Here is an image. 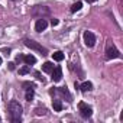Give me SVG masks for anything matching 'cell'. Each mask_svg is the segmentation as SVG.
<instances>
[{"mask_svg":"<svg viewBox=\"0 0 123 123\" xmlns=\"http://www.w3.org/2000/svg\"><path fill=\"white\" fill-rule=\"evenodd\" d=\"M52 70H54V64H52V62H49V61L42 65V71H43V73H51Z\"/></svg>","mask_w":123,"mask_h":123,"instance_id":"obj_12","label":"cell"},{"mask_svg":"<svg viewBox=\"0 0 123 123\" xmlns=\"http://www.w3.org/2000/svg\"><path fill=\"white\" fill-rule=\"evenodd\" d=\"M12 2H16V0H12Z\"/></svg>","mask_w":123,"mask_h":123,"instance_id":"obj_25","label":"cell"},{"mask_svg":"<svg viewBox=\"0 0 123 123\" xmlns=\"http://www.w3.org/2000/svg\"><path fill=\"white\" fill-rule=\"evenodd\" d=\"M29 71H31L29 65H25V67H22V68L19 70V74H20V75H25V74H28Z\"/></svg>","mask_w":123,"mask_h":123,"instance_id":"obj_17","label":"cell"},{"mask_svg":"<svg viewBox=\"0 0 123 123\" xmlns=\"http://www.w3.org/2000/svg\"><path fill=\"white\" fill-rule=\"evenodd\" d=\"M78 110H80L81 117H84V119H90L91 114H93V109H91V106H88V104L84 103V101H80V103H78Z\"/></svg>","mask_w":123,"mask_h":123,"instance_id":"obj_5","label":"cell"},{"mask_svg":"<svg viewBox=\"0 0 123 123\" xmlns=\"http://www.w3.org/2000/svg\"><path fill=\"white\" fill-rule=\"evenodd\" d=\"M26 100L28 101H32V98H33V96H35V90H33V87H31V88H26Z\"/></svg>","mask_w":123,"mask_h":123,"instance_id":"obj_13","label":"cell"},{"mask_svg":"<svg viewBox=\"0 0 123 123\" xmlns=\"http://www.w3.org/2000/svg\"><path fill=\"white\" fill-rule=\"evenodd\" d=\"M52 81L54 83H58V81H61V78H62V68H61V67H55L52 71Z\"/></svg>","mask_w":123,"mask_h":123,"instance_id":"obj_7","label":"cell"},{"mask_svg":"<svg viewBox=\"0 0 123 123\" xmlns=\"http://www.w3.org/2000/svg\"><path fill=\"white\" fill-rule=\"evenodd\" d=\"M87 3H94V2H97V0H86Z\"/></svg>","mask_w":123,"mask_h":123,"instance_id":"obj_23","label":"cell"},{"mask_svg":"<svg viewBox=\"0 0 123 123\" xmlns=\"http://www.w3.org/2000/svg\"><path fill=\"white\" fill-rule=\"evenodd\" d=\"M51 25H52V26H56V25H58V19H55V18H54V19L51 20Z\"/></svg>","mask_w":123,"mask_h":123,"instance_id":"obj_21","label":"cell"},{"mask_svg":"<svg viewBox=\"0 0 123 123\" xmlns=\"http://www.w3.org/2000/svg\"><path fill=\"white\" fill-rule=\"evenodd\" d=\"M81 91H91L93 90V84L90 83V81H84L83 84H80V87H78Z\"/></svg>","mask_w":123,"mask_h":123,"instance_id":"obj_11","label":"cell"},{"mask_svg":"<svg viewBox=\"0 0 123 123\" xmlns=\"http://www.w3.org/2000/svg\"><path fill=\"white\" fill-rule=\"evenodd\" d=\"M122 55H120V51L113 45V43H110V45H107V48H106V59H116V58H120Z\"/></svg>","mask_w":123,"mask_h":123,"instance_id":"obj_4","label":"cell"},{"mask_svg":"<svg viewBox=\"0 0 123 123\" xmlns=\"http://www.w3.org/2000/svg\"><path fill=\"white\" fill-rule=\"evenodd\" d=\"M52 107H54L55 111H61L62 110V103H61L59 100H54L52 101Z\"/></svg>","mask_w":123,"mask_h":123,"instance_id":"obj_14","label":"cell"},{"mask_svg":"<svg viewBox=\"0 0 123 123\" xmlns=\"http://www.w3.org/2000/svg\"><path fill=\"white\" fill-rule=\"evenodd\" d=\"M0 120H2V119H0Z\"/></svg>","mask_w":123,"mask_h":123,"instance_id":"obj_26","label":"cell"},{"mask_svg":"<svg viewBox=\"0 0 123 123\" xmlns=\"http://www.w3.org/2000/svg\"><path fill=\"white\" fill-rule=\"evenodd\" d=\"M16 61H18V62H20V61H23V55H18V56H16Z\"/></svg>","mask_w":123,"mask_h":123,"instance_id":"obj_22","label":"cell"},{"mask_svg":"<svg viewBox=\"0 0 123 123\" xmlns=\"http://www.w3.org/2000/svg\"><path fill=\"white\" fill-rule=\"evenodd\" d=\"M35 77H36V80H39V81H42V83L45 81V78H43V77H41V73H38V71L35 73Z\"/></svg>","mask_w":123,"mask_h":123,"instance_id":"obj_19","label":"cell"},{"mask_svg":"<svg viewBox=\"0 0 123 123\" xmlns=\"http://www.w3.org/2000/svg\"><path fill=\"white\" fill-rule=\"evenodd\" d=\"M56 91L61 94V96H62V97H67V101H71V94H70V91H68V88H67V86L65 87H58L56 88Z\"/></svg>","mask_w":123,"mask_h":123,"instance_id":"obj_9","label":"cell"},{"mask_svg":"<svg viewBox=\"0 0 123 123\" xmlns=\"http://www.w3.org/2000/svg\"><path fill=\"white\" fill-rule=\"evenodd\" d=\"M81 7H83V3H81V2H77V3H74V5L71 6V13H75V12H78Z\"/></svg>","mask_w":123,"mask_h":123,"instance_id":"obj_16","label":"cell"},{"mask_svg":"<svg viewBox=\"0 0 123 123\" xmlns=\"http://www.w3.org/2000/svg\"><path fill=\"white\" fill-rule=\"evenodd\" d=\"M0 65H2V56H0Z\"/></svg>","mask_w":123,"mask_h":123,"instance_id":"obj_24","label":"cell"},{"mask_svg":"<svg viewBox=\"0 0 123 123\" xmlns=\"http://www.w3.org/2000/svg\"><path fill=\"white\" fill-rule=\"evenodd\" d=\"M23 61H25L26 65H33V64H36V56H33V55H23Z\"/></svg>","mask_w":123,"mask_h":123,"instance_id":"obj_10","label":"cell"},{"mask_svg":"<svg viewBox=\"0 0 123 123\" xmlns=\"http://www.w3.org/2000/svg\"><path fill=\"white\" fill-rule=\"evenodd\" d=\"M35 114H36V116H41V114L43 116V114H46V109H43V107H42V109H36V110H35Z\"/></svg>","mask_w":123,"mask_h":123,"instance_id":"obj_18","label":"cell"},{"mask_svg":"<svg viewBox=\"0 0 123 123\" xmlns=\"http://www.w3.org/2000/svg\"><path fill=\"white\" fill-rule=\"evenodd\" d=\"M83 39H84L86 46H88V48H93V46L96 45V35H94L93 32H90V31H86V32H84Z\"/></svg>","mask_w":123,"mask_h":123,"instance_id":"obj_6","label":"cell"},{"mask_svg":"<svg viewBox=\"0 0 123 123\" xmlns=\"http://www.w3.org/2000/svg\"><path fill=\"white\" fill-rule=\"evenodd\" d=\"M31 13H32L33 18H38V19H45V16H49L51 15L49 9L46 6H35Z\"/></svg>","mask_w":123,"mask_h":123,"instance_id":"obj_3","label":"cell"},{"mask_svg":"<svg viewBox=\"0 0 123 123\" xmlns=\"http://www.w3.org/2000/svg\"><path fill=\"white\" fill-rule=\"evenodd\" d=\"M46 28H48L46 19H38V20H36V23H35V31H36V32H43Z\"/></svg>","mask_w":123,"mask_h":123,"instance_id":"obj_8","label":"cell"},{"mask_svg":"<svg viewBox=\"0 0 123 123\" xmlns=\"http://www.w3.org/2000/svg\"><path fill=\"white\" fill-rule=\"evenodd\" d=\"M7 67H9V70H10V71H13V70L16 68V67H15V62H9V64H7Z\"/></svg>","mask_w":123,"mask_h":123,"instance_id":"obj_20","label":"cell"},{"mask_svg":"<svg viewBox=\"0 0 123 123\" xmlns=\"http://www.w3.org/2000/svg\"><path fill=\"white\" fill-rule=\"evenodd\" d=\"M52 56H54V59H55V61H58V62L64 59V54L61 52V51H56V52H54V54H52Z\"/></svg>","mask_w":123,"mask_h":123,"instance_id":"obj_15","label":"cell"},{"mask_svg":"<svg viewBox=\"0 0 123 123\" xmlns=\"http://www.w3.org/2000/svg\"><path fill=\"white\" fill-rule=\"evenodd\" d=\"M23 43H25V46H28V48H31V49H33V51L41 52L42 55H48V49H46V48H43L41 43L35 42L33 39H25V41H23Z\"/></svg>","mask_w":123,"mask_h":123,"instance_id":"obj_2","label":"cell"},{"mask_svg":"<svg viewBox=\"0 0 123 123\" xmlns=\"http://www.w3.org/2000/svg\"><path fill=\"white\" fill-rule=\"evenodd\" d=\"M9 114H10V120L13 123H19L22 120V113H23V107L18 100H10L9 103Z\"/></svg>","mask_w":123,"mask_h":123,"instance_id":"obj_1","label":"cell"}]
</instances>
